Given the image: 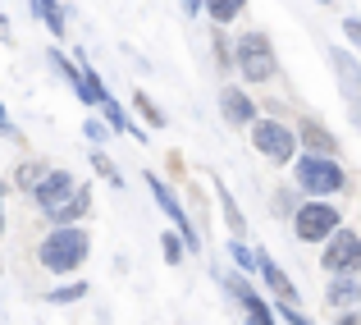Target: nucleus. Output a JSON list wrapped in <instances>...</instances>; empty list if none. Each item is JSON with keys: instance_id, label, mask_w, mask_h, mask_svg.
<instances>
[{"instance_id": "aec40b11", "label": "nucleus", "mask_w": 361, "mask_h": 325, "mask_svg": "<svg viewBox=\"0 0 361 325\" xmlns=\"http://www.w3.org/2000/svg\"><path fill=\"white\" fill-rule=\"evenodd\" d=\"M160 247H165V256H169V266H178V261H183V238H174V234H165V238H160Z\"/></svg>"}, {"instance_id": "2eb2a0df", "label": "nucleus", "mask_w": 361, "mask_h": 325, "mask_svg": "<svg viewBox=\"0 0 361 325\" xmlns=\"http://www.w3.org/2000/svg\"><path fill=\"white\" fill-rule=\"evenodd\" d=\"M87 206H92V193H87V188H73V197H69V202H64L51 220H55V225H73V220L87 211Z\"/></svg>"}, {"instance_id": "39448f33", "label": "nucleus", "mask_w": 361, "mask_h": 325, "mask_svg": "<svg viewBox=\"0 0 361 325\" xmlns=\"http://www.w3.org/2000/svg\"><path fill=\"white\" fill-rule=\"evenodd\" d=\"M357 266H361V238L353 229H334L329 247H325V271L329 275H357Z\"/></svg>"}, {"instance_id": "5701e85b", "label": "nucleus", "mask_w": 361, "mask_h": 325, "mask_svg": "<svg viewBox=\"0 0 361 325\" xmlns=\"http://www.w3.org/2000/svg\"><path fill=\"white\" fill-rule=\"evenodd\" d=\"M229 252H233V261H238V266H243V271H256V252H247V247H243V243H233V247H229Z\"/></svg>"}, {"instance_id": "6ab92c4d", "label": "nucleus", "mask_w": 361, "mask_h": 325, "mask_svg": "<svg viewBox=\"0 0 361 325\" xmlns=\"http://www.w3.org/2000/svg\"><path fill=\"white\" fill-rule=\"evenodd\" d=\"M220 202H224V215H229V229H233V234H243V215H238V206H233V197L224 193V184H220Z\"/></svg>"}, {"instance_id": "9d476101", "label": "nucleus", "mask_w": 361, "mask_h": 325, "mask_svg": "<svg viewBox=\"0 0 361 325\" xmlns=\"http://www.w3.org/2000/svg\"><path fill=\"white\" fill-rule=\"evenodd\" d=\"M220 110H224V119H229L233 129H243L247 119H256V106L247 101V92H238V88H224L220 92Z\"/></svg>"}, {"instance_id": "bb28decb", "label": "nucleus", "mask_w": 361, "mask_h": 325, "mask_svg": "<svg viewBox=\"0 0 361 325\" xmlns=\"http://www.w3.org/2000/svg\"><path fill=\"white\" fill-rule=\"evenodd\" d=\"M0 133H5V138H9V133H14V124H9V114H5V106H0Z\"/></svg>"}, {"instance_id": "4468645a", "label": "nucleus", "mask_w": 361, "mask_h": 325, "mask_svg": "<svg viewBox=\"0 0 361 325\" xmlns=\"http://www.w3.org/2000/svg\"><path fill=\"white\" fill-rule=\"evenodd\" d=\"M334 69H338V78H343V88H348V97H361V69L353 64V55L348 51H334Z\"/></svg>"}, {"instance_id": "7ed1b4c3", "label": "nucleus", "mask_w": 361, "mask_h": 325, "mask_svg": "<svg viewBox=\"0 0 361 325\" xmlns=\"http://www.w3.org/2000/svg\"><path fill=\"white\" fill-rule=\"evenodd\" d=\"M298 184H302V193H338L343 188V170H338V160L334 156H302L298 160Z\"/></svg>"}, {"instance_id": "412c9836", "label": "nucleus", "mask_w": 361, "mask_h": 325, "mask_svg": "<svg viewBox=\"0 0 361 325\" xmlns=\"http://www.w3.org/2000/svg\"><path fill=\"white\" fill-rule=\"evenodd\" d=\"M82 293H87V284H69V289H55L46 302H73V298H82Z\"/></svg>"}, {"instance_id": "ddd939ff", "label": "nucleus", "mask_w": 361, "mask_h": 325, "mask_svg": "<svg viewBox=\"0 0 361 325\" xmlns=\"http://www.w3.org/2000/svg\"><path fill=\"white\" fill-rule=\"evenodd\" d=\"M329 302L334 307H357L361 302V284L353 275H334V284H329Z\"/></svg>"}, {"instance_id": "7c9ffc66", "label": "nucleus", "mask_w": 361, "mask_h": 325, "mask_svg": "<svg viewBox=\"0 0 361 325\" xmlns=\"http://www.w3.org/2000/svg\"><path fill=\"white\" fill-rule=\"evenodd\" d=\"M320 5H329V0H320Z\"/></svg>"}, {"instance_id": "f257e3e1", "label": "nucleus", "mask_w": 361, "mask_h": 325, "mask_svg": "<svg viewBox=\"0 0 361 325\" xmlns=\"http://www.w3.org/2000/svg\"><path fill=\"white\" fill-rule=\"evenodd\" d=\"M82 261H87V234H82V229L60 225V229L46 234V243H42V266L46 271L64 275V271H78Z\"/></svg>"}, {"instance_id": "c85d7f7f", "label": "nucleus", "mask_w": 361, "mask_h": 325, "mask_svg": "<svg viewBox=\"0 0 361 325\" xmlns=\"http://www.w3.org/2000/svg\"><path fill=\"white\" fill-rule=\"evenodd\" d=\"M0 37H9V23H5V14H0Z\"/></svg>"}, {"instance_id": "f8f14e48", "label": "nucleus", "mask_w": 361, "mask_h": 325, "mask_svg": "<svg viewBox=\"0 0 361 325\" xmlns=\"http://www.w3.org/2000/svg\"><path fill=\"white\" fill-rule=\"evenodd\" d=\"M302 138H307V147L316 151V156H338V142L329 138V133L320 129L316 119H302Z\"/></svg>"}, {"instance_id": "423d86ee", "label": "nucleus", "mask_w": 361, "mask_h": 325, "mask_svg": "<svg viewBox=\"0 0 361 325\" xmlns=\"http://www.w3.org/2000/svg\"><path fill=\"white\" fill-rule=\"evenodd\" d=\"M293 225H298V238H307V243H320V238H329V234L338 229V211H334L329 202H307V206H298Z\"/></svg>"}, {"instance_id": "a211bd4d", "label": "nucleus", "mask_w": 361, "mask_h": 325, "mask_svg": "<svg viewBox=\"0 0 361 325\" xmlns=\"http://www.w3.org/2000/svg\"><path fill=\"white\" fill-rule=\"evenodd\" d=\"M137 110H142V114H147V119H151V124H156V129H160V124H165V114H160V106H156V101H151V97H147V92H137Z\"/></svg>"}, {"instance_id": "4be33fe9", "label": "nucleus", "mask_w": 361, "mask_h": 325, "mask_svg": "<svg viewBox=\"0 0 361 325\" xmlns=\"http://www.w3.org/2000/svg\"><path fill=\"white\" fill-rule=\"evenodd\" d=\"M92 165H97L101 175L110 179V184H123V179H119V170H115V165H110V160H106V151H97V156H92Z\"/></svg>"}, {"instance_id": "6e6552de", "label": "nucleus", "mask_w": 361, "mask_h": 325, "mask_svg": "<svg viewBox=\"0 0 361 325\" xmlns=\"http://www.w3.org/2000/svg\"><path fill=\"white\" fill-rule=\"evenodd\" d=\"M147 188L156 193V206H160V211H165L169 220H174V229H178V238H183V247H197V229H192V220L183 215V206H178V197L169 193V188L160 184L156 175H147Z\"/></svg>"}, {"instance_id": "cd10ccee", "label": "nucleus", "mask_w": 361, "mask_h": 325, "mask_svg": "<svg viewBox=\"0 0 361 325\" xmlns=\"http://www.w3.org/2000/svg\"><path fill=\"white\" fill-rule=\"evenodd\" d=\"M183 9L188 14H202V0H183Z\"/></svg>"}, {"instance_id": "b1692460", "label": "nucleus", "mask_w": 361, "mask_h": 325, "mask_svg": "<svg viewBox=\"0 0 361 325\" xmlns=\"http://www.w3.org/2000/svg\"><path fill=\"white\" fill-rule=\"evenodd\" d=\"M37 179H42V170H37V165H23V170H18V184H23V188H32Z\"/></svg>"}, {"instance_id": "f03ea898", "label": "nucleus", "mask_w": 361, "mask_h": 325, "mask_svg": "<svg viewBox=\"0 0 361 325\" xmlns=\"http://www.w3.org/2000/svg\"><path fill=\"white\" fill-rule=\"evenodd\" d=\"M238 69L247 73V83H270L279 73V60H274V46L265 32L238 37Z\"/></svg>"}, {"instance_id": "20e7f679", "label": "nucleus", "mask_w": 361, "mask_h": 325, "mask_svg": "<svg viewBox=\"0 0 361 325\" xmlns=\"http://www.w3.org/2000/svg\"><path fill=\"white\" fill-rule=\"evenodd\" d=\"M252 142L261 156L270 160H288L293 151H298V138H293V129H283L279 119H256L252 124Z\"/></svg>"}, {"instance_id": "0eeeda50", "label": "nucleus", "mask_w": 361, "mask_h": 325, "mask_svg": "<svg viewBox=\"0 0 361 325\" xmlns=\"http://www.w3.org/2000/svg\"><path fill=\"white\" fill-rule=\"evenodd\" d=\"M73 188H78V184H73L69 170H51V175H42V179L32 184V193H37V206H42L46 215H55V211H60V206L73 197Z\"/></svg>"}, {"instance_id": "9b49d317", "label": "nucleus", "mask_w": 361, "mask_h": 325, "mask_svg": "<svg viewBox=\"0 0 361 325\" xmlns=\"http://www.w3.org/2000/svg\"><path fill=\"white\" fill-rule=\"evenodd\" d=\"M229 293L243 302V312H247V325H274V321H270V312H265V302L256 298V293L247 289L243 280H229Z\"/></svg>"}, {"instance_id": "dca6fc26", "label": "nucleus", "mask_w": 361, "mask_h": 325, "mask_svg": "<svg viewBox=\"0 0 361 325\" xmlns=\"http://www.w3.org/2000/svg\"><path fill=\"white\" fill-rule=\"evenodd\" d=\"M202 9H211L215 23H233V18L247 9V0H202Z\"/></svg>"}, {"instance_id": "393cba45", "label": "nucleus", "mask_w": 361, "mask_h": 325, "mask_svg": "<svg viewBox=\"0 0 361 325\" xmlns=\"http://www.w3.org/2000/svg\"><path fill=\"white\" fill-rule=\"evenodd\" d=\"M279 307H283V321H288V325H311L307 317H302V312L298 307H288V302H279Z\"/></svg>"}, {"instance_id": "a878e982", "label": "nucleus", "mask_w": 361, "mask_h": 325, "mask_svg": "<svg viewBox=\"0 0 361 325\" xmlns=\"http://www.w3.org/2000/svg\"><path fill=\"white\" fill-rule=\"evenodd\" d=\"M343 32H348V42H353V46H361V18H348Z\"/></svg>"}, {"instance_id": "c756f323", "label": "nucleus", "mask_w": 361, "mask_h": 325, "mask_svg": "<svg viewBox=\"0 0 361 325\" xmlns=\"http://www.w3.org/2000/svg\"><path fill=\"white\" fill-rule=\"evenodd\" d=\"M343 325H361V317H343Z\"/></svg>"}, {"instance_id": "1a4fd4ad", "label": "nucleus", "mask_w": 361, "mask_h": 325, "mask_svg": "<svg viewBox=\"0 0 361 325\" xmlns=\"http://www.w3.org/2000/svg\"><path fill=\"white\" fill-rule=\"evenodd\" d=\"M256 271H261V280L274 289V298H279V302H288V307H298V302H302V298H298V289H293L288 275L274 266V256H270V252H256Z\"/></svg>"}, {"instance_id": "f3484780", "label": "nucleus", "mask_w": 361, "mask_h": 325, "mask_svg": "<svg viewBox=\"0 0 361 325\" xmlns=\"http://www.w3.org/2000/svg\"><path fill=\"white\" fill-rule=\"evenodd\" d=\"M37 14H42V23L51 28L55 37H64V14H60V0H37Z\"/></svg>"}]
</instances>
